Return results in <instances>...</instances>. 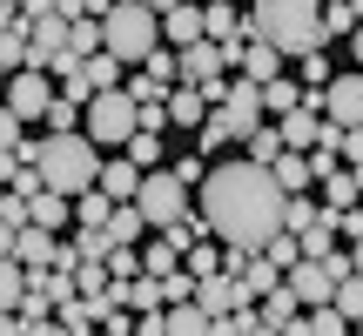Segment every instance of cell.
<instances>
[{"label": "cell", "mask_w": 363, "mask_h": 336, "mask_svg": "<svg viewBox=\"0 0 363 336\" xmlns=\"http://www.w3.org/2000/svg\"><path fill=\"white\" fill-rule=\"evenodd\" d=\"M195 208H202V222H208V235H216V242L262 256V249L283 235L289 195H283V181H276V168H256L249 155H229V162L208 168Z\"/></svg>", "instance_id": "cell-1"}, {"label": "cell", "mask_w": 363, "mask_h": 336, "mask_svg": "<svg viewBox=\"0 0 363 336\" xmlns=\"http://www.w3.org/2000/svg\"><path fill=\"white\" fill-rule=\"evenodd\" d=\"M249 40H262V47H276L289 61H310V54H323V7H310V0H256L249 7Z\"/></svg>", "instance_id": "cell-2"}, {"label": "cell", "mask_w": 363, "mask_h": 336, "mask_svg": "<svg viewBox=\"0 0 363 336\" xmlns=\"http://www.w3.org/2000/svg\"><path fill=\"white\" fill-rule=\"evenodd\" d=\"M101 168H108V155L88 135H40V181H48L54 195H67V202L94 195L101 189Z\"/></svg>", "instance_id": "cell-3"}, {"label": "cell", "mask_w": 363, "mask_h": 336, "mask_svg": "<svg viewBox=\"0 0 363 336\" xmlns=\"http://www.w3.org/2000/svg\"><path fill=\"white\" fill-rule=\"evenodd\" d=\"M101 34H108V54H115L121 67H148L169 47V40H162V7H148V0H115Z\"/></svg>", "instance_id": "cell-4"}, {"label": "cell", "mask_w": 363, "mask_h": 336, "mask_svg": "<svg viewBox=\"0 0 363 336\" xmlns=\"http://www.w3.org/2000/svg\"><path fill=\"white\" fill-rule=\"evenodd\" d=\"M142 135V101H135L128 88H115V94H101V101H88V142L101 148V155H128V142Z\"/></svg>", "instance_id": "cell-5"}, {"label": "cell", "mask_w": 363, "mask_h": 336, "mask_svg": "<svg viewBox=\"0 0 363 336\" xmlns=\"http://www.w3.org/2000/svg\"><path fill=\"white\" fill-rule=\"evenodd\" d=\"M135 208L148 215V229H155V235L162 229H182V222L195 215V189H182L175 168H155V175L142 181V202H135Z\"/></svg>", "instance_id": "cell-6"}, {"label": "cell", "mask_w": 363, "mask_h": 336, "mask_svg": "<svg viewBox=\"0 0 363 336\" xmlns=\"http://www.w3.org/2000/svg\"><path fill=\"white\" fill-rule=\"evenodd\" d=\"M27 21H34V34H27V67L54 74V67L67 61V34H74V27L61 21V7H54V0H27Z\"/></svg>", "instance_id": "cell-7"}, {"label": "cell", "mask_w": 363, "mask_h": 336, "mask_svg": "<svg viewBox=\"0 0 363 336\" xmlns=\"http://www.w3.org/2000/svg\"><path fill=\"white\" fill-rule=\"evenodd\" d=\"M54 101H61V81L40 74V67H27V74H13V81H7V115L21 121V128H27V121H48V115H54Z\"/></svg>", "instance_id": "cell-8"}, {"label": "cell", "mask_w": 363, "mask_h": 336, "mask_svg": "<svg viewBox=\"0 0 363 336\" xmlns=\"http://www.w3.org/2000/svg\"><path fill=\"white\" fill-rule=\"evenodd\" d=\"M323 121L343 128V135H363V74H357V67L323 88Z\"/></svg>", "instance_id": "cell-9"}, {"label": "cell", "mask_w": 363, "mask_h": 336, "mask_svg": "<svg viewBox=\"0 0 363 336\" xmlns=\"http://www.w3.org/2000/svg\"><path fill=\"white\" fill-rule=\"evenodd\" d=\"M216 115L229 121V135H235V142H249V135H256V128H269V121H262V115H269V108H262V88H256V81H242V74H235L229 101H222Z\"/></svg>", "instance_id": "cell-10"}, {"label": "cell", "mask_w": 363, "mask_h": 336, "mask_svg": "<svg viewBox=\"0 0 363 336\" xmlns=\"http://www.w3.org/2000/svg\"><path fill=\"white\" fill-rule=\"evenodd\" d=\"M289 289H296L303 310H330V303H337V276H330L323 262H296V269H289Z\"/></svg>", "instance_id": "cell-11"}, {"label": "cell", "mask_w": 363, "mask_h": 336, "mask_svg": "<svg viewBox=\"0 0 363 336\" xmlns=\"http://www.w3.org/2000/svg\"><path fill=\"white\" fill-rule=\"evenodd\" d=\"M195 310L202 316H235V310H249V296H242L235 276H202L195 283Z\"/></svg>", "instance_id": "cell-12"}, {"label": "cell", "mask_w": 363, "mask_h": 336, "mask_svg": "<svg viewBox=\"0 0 363 336\" xmlns=\"http://www.w3.org/2000/svg\"><path fill=\"white\" fill-rule=\"evenodd\" d=\"M235 74H242V81H256V88H269V81H283V54H276V47H262V40H249V47H242V61H235Z\"/></svg>", "instance_id": "cell-13"}, {"label": "cell", "mask_w": 363, "mask_h": 336, "mask_svg": "<svg viewBox=\"0 0 363 336\" xmlns=\"http://www.w3.org/2000/svg\"><path fill=\"white\" fill-rule=\"evenodd\" d=\"M303 316H310V310L296 303V289H289V283L276 289V296L256 303V323H262V330H289V323H303Z\"/></svg>", "instance_id": "cell-14"}, {"label": "cell", "mask_w": 363, "mask_h": 336, "mask_svg": "<svg viewBox=\"0 0 363 336\" xmlns=\"http://www.w3.org/2000/svg\"><path fill=\"white\" fill-rule=\"evenodd\" d=\"M27 208H34V229H48V235H61L67 222H74V202H67V195H54V189L27 195Z\"/></svg>", "instance_id": "cell-15"}, {"label": "cell", "mask_w": 363, "mask_h": 336, "mask_svg": "<svg viewBox=\"0 0 363 336\" xmlns=\"http://www.w3.org/2000/svg\"><path fill=\"white\" fill-rule=\"evenodd\" d=\"M276 128H283V148H289V155H316V142H323V121L303 115V108L289 121H276Z\"/></svg>", "instance_id": "cell-16"}, {"label": "cell", "mask_w": 363, "mask_h": 336, "mask_svg": "<svg viewBox=\"0 0 363 336\" xmlns=\"http://www.w3.org/2000/svg\"><path fill=\"white\" fill-rule=\"evenodd\" d=\"M235 283H242V296H249V303H262V296H276V289H283V283H289V276H283V269H276V262H269V256H256V262H249V269H242V276H235Z\"/></svg>", "instance_id": "cell-17"}, {"label": "cell", "mask_w": 363, "mask_h": 336, "mask_svg": "<svg viewBox=\"0 0 363 336\" xmlns=\"http://www.w3.org/2000/svg\"><path fill=\"white\" fill-rule=\"evenodd\" d=\"M323 208H330V215H350V208H363V189H357V175H350V168L323 181Z\"/></svg>", "instance_id": "cell-18"}, {"label": "cell", "mask_w": 363, "mask_h": 336, "mask_svg": "<svg viewBox=\"0 0 363 336\" xmlns=\"http://www.w3.org/2000/svg\"><path fill=\"white\" fill-rule=\"evenodd\" d=\"M242 155L256 162V168H276V162L289 155V148H283V128H276V121H269V128H256V135L242 142Z\"/></svg>", "instance_id": "cell-19"}, {"label": "cell", "mask_w": 363, "mask_h": 336, "mask_svg": "<svg viewBox=\"0 0 363 336\" xmlns=\"http://www.w3.org/2000/svg\"><path fill=\"white\" fill-rule=\"evenodd\" d=\"M303 94H310L303 81H269V88H262V108H269L276 121H289V115L303 108Z\"/></svg>", "instance_id": "cell-20"}, {"label": "cell", "mask_w": 363, "mask_h": 336, "mask_svg": "<svg viewBox=\"0 0 363 336\" xmlns=\"http://www.w3.org/2000/svg\"><path fill=\"white\" fill-rule=\"evenodd\" d=\"M108 222H115V202H108L101 189H94V195H81V202H74V229H88V235H101Z\"/></svg>", "instance_id": "cell-21"}, {"label": "cell", "mask_w": 363, "mask_h": 336, "mask_svg": "<svg viewBox=\"0 0 363 336\" xmlns=\"http://www.w3.org/2000/svg\"><path fill=\"white\" fill-rule=\"evenodd\" d=\"M276 181H283V195H289V202H296V195H310V189H316L310 155H283V162H276Z\"/></svg>", "instance_id": "cell-22"}, {"label": "cell", "mask_w": 363, "mask_h": 336, "mask_svg": "<svg viewBox=\"0 0 363 336\" xmlns=\"http://www.w3.org/2000/svg\"><path fill=\"white\" fill-rule=\"evenodd\" d=\"M142 235H148V215H142V208H115V222H108V242H115V249H135Z\"/></svg>", "instance_id": "cell-23"}, {"label": "cell", "mask_w": 363, "mask_h": 336, "mask_svg": "<svg viewBox=\"0 0 363 336\" xmlns=\"http://www.w3.org/2000/svg\"><path fill=\"white\" fill-rule=\"evenodd\" d=\"M40 128H48V135H88V108H81V101H67V94H61V101H54V115L40 121Z\"/></svg>", "instance_id": "cell-24"}, {"label": "cell", "mask_w": 363, "mask_h": 336, "mask_svg": "<svg viewBox=\"0 0 363 336\" xmlns=\"http://www.w3.org/2000/svg\"><path fill=\"white\" fill-rule=\"evenodd\" d=\"M128 162L142 168V175H155V168H169V142H162V135H135V142H128Z\"/></svg>", "instance_id": "cell-25"}, {"label": "cell", "mask_w": 363, "mask_h": 336, "mask_svg": "<svg viewBox=\"0 0 363 336\" xmlns=\"http://www.w3.org/2000/svg\"><path fill=\"white\" fill-rule=\"evenodd\" d=\"M229 142H235V135H229V121L216 115L202 135H195V155H202V162H229Z\"/></svg>", "instance_id": "cell-26"}, {"label": "cell", "mask_w": 363, "mask_h": 336, "mask_svg": "<svg viewBox=\"0 0 363 336\" xmlns=\"http://www.w3.org/2000/svg\"><path fill=\"white\" fill-rule=\"evenodd\" d=\"M222 256H229V242H195L189 249V276L202 283V276H222Z\"/></svg>", "instance_id": "cell-27"}, {"label": "cell", "mask_w": 363, "mask_h": 336, "mask_svg": "<svg viewBox=\"0 0 363 336\" xmlns=\"http://www.w3.org/2000/svg\"><path fill=\"white\" fill-rule=\"evenodd\" d=\"M74 289H81V303H88V296H108V289H115L108 262H81V269H74Z\"/></svg>", "instance_id": "cell-28"}, {"label": "cell", "mask_w": 363, "mask_h": 336, "mask_svg": "<svg viewBox=\"0 0 363 336\" xmlns=\"http://www.w3.org/2000/svg\"><path fill=\"white\" fill-rule=\"evenodd\" d=\"M54 316H61V336H94V330H101V323H94V316H88V303H61V310H54Z\"/></svg>", "instance_id": "cell-29"}, {"label": "cell", "mask_w": 363, "mask_h": 336, "mask_svg": "<svg viewBox=\"0 0 363 336\" xmlns=\"http://www.w3.org/2000/svg\"><path fill=\"white\" fill-rule=\"evenodd\" d=\"M169 336H208V316L195 303H182V310H169Z\"/></svg>", "instance_id": "cell-30"}, {"label": "cell", "mask_w": 363, "mask_h": 336, "mask_svg": "<svg viewBox=\"0 0 363 336\" xmlns=\"http://www.w3.org/2000/svg\"><path fill=\"white\" fill-rule=\"evenodd\" d=\"M262 256H269V262H276V269H283V276L296 269V262H310V256H303V242H296V235H276V242L262 249Z\"/></svg>", "instance_id": "cell-31"}, {"label": "cell", "mask_w": 363, "mask_h": 336, "mask_svg": "<svg viewBox=\"0 0 363 336\" xmlns=\"http://www.w3.org/2000/svg\"><path fill=\"white\" fill-rule=\"evenodd\" d=\"M337 310L350 316V323H363V276H350V283H337Z\"/></svg>", "instance_id": "cell-32"}, {"label": "cell", "mask_w": 363, "mask_h": 336, "mask_svg": "<svg viewBox=\"0 0 363 336\" xmlns=\"http://www.w3.org/2000/svg\"><path fill=\"white\" fill-rule=\"evenodd\" d=\"M108 276H115V283H135V276H142V256H135V249H115V256H108Z\"/></svg>", "instance_id": "cell-33"}, {"label": "cell", "mask_w": 363, "mask_h": 336, "mask_svg": "<svg viewBox=\"0 0 363 336\" xmlns=\"http://www.w3.org/2000/svg\"><path fill=\"white\" fill-rule=\"evenodd\" d=\"M330 81H337V74H330V61H323V54H310V61H303V88H330Z\"/></svg>", "instance_id": "cell-34"}, {"label": "cell", "mask_w": 363, "mask_h": 336, "mask_svg": "<svg viewBox=\"0 0 363 336\" xmlns=\"http://www.w3.org/2000/svg\"><path fill=\"white\" fill-rule=\"evenodd\" d=\"M337 242H363V208H350V215H337Z\"/></svg>", "instance_id": "cell-35"}, {"label": "cell", "mask_w": 363, "mask_h": 336, "mask_svg": "<svg viewBox=\"0 0 363 336\" xmlns=\"http://www.w3.org/2000/svg\"><path fill=\"white\" fill-rule=\"evenodd\" d=\"M169 128V101H155V108H142V135H162Z\"/></svg>", "instance_id": "cell-36"}, {"label": "cell", "mask_w": 363, "mask_h": 336, "mask_svg": "<svg viewBox=\"0 0 363 336\" xmlns=\"http://www.w3.org/2000/svg\"><path fill=\"white\" fill-rule=\"evenodd\" d=\"M135 336H169V310H155V316H142V330Z\"/></svg>", "instance_id": "cell-37"}, {"label": "cell", "mask_w": 363, "mask_h": 336, "mask_svg": "<svg viewBox=\"0 0 363 336\" xmlns=\"http://www.w3.org/2000/svg\"><path fill=\"white\" fill-rule=\"evenodd\" d=\"M350 67L363 74V27H357V40H350Z\"/></svg>", "instance_id": "cell-38"}, {"label": "cell", "mask_w": 363, "mask_h": 336, "mask_svg": "<svg viewBox=\"0 0 363 336\" xmlns=\"http://www.w3.org/2000/svg\"><path fill=\"white\" fill-rule=\"evenodd\" d=\"M350 256H357V276H363V242H357V249H350Z\"/></svg>", "instance_id": "cell-39"}]
</instances>
